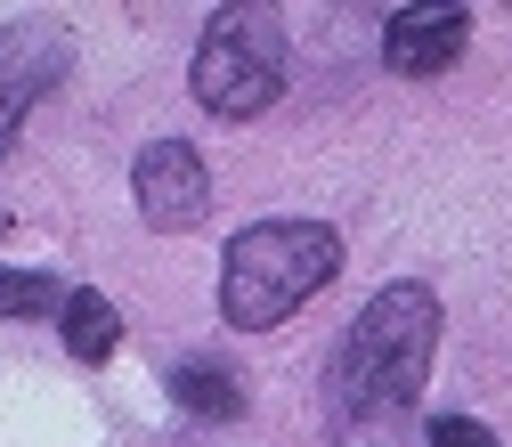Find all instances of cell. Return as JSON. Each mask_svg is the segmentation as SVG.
<instances>
[{"label": "cell", "instance_id": "6da1fadb", "mask_svg": "<svg viewBox=\"0 0 512 447\" xmlns=\"http://www.w3.org/2000/svg\"><path fill=\"white\" fill-rule=\"evenodd\" d=\"M431 350H439L431 285H382L326 366V407H334L342 447H399L407 439L423 382H431Z\"/></svg>", "mask_w": 512, "mask_h": 447}, {"label": "cell", "instance_id": "7a4b0ae2", "mask_svg": "<svg viewBox=\"0 0 512 447\" xmlns=\"http://www.w3.org/2000/svg\"><path fill=\"white\" fill-rule=\"evenodd\" d=\"M334 269H342V236L326 220H261L220 261V317L244 334H269L317 285H334Z\"/></svg>", "mask_w": 512, "mask_h": 447}, {"label": "cell", "instance_id": "3957f363", "mask_svg": "<svg viewBox=\"0 0 512 447\" xmlns=\"http://www.w3.org/2000/svg\"><path fill=\"white\" fill-rule=\"evenodd\" d=\"M196 98L212 114H269L285 98V17L269 9V0H236V9H220L196 41Z\"/></svg>", "mask_w": 512, "mask_h": 447}, {"label": "cell", "instance_id": "277c9868", "mask_svg": "<svg viewBox=\"0 0 512 447\" xmlns=\"http://www.w3.org/2000/svg\"><path fill=\"white\" fill-rule=\"evenodd\" d=\"M131 196H139V220L163 228V236L196 228V220L212 212L204 155L187 147V139H155V147H139V163H131Z\"/></svg>", "mask_w": 512, "mask_h": 447}, {"label": "cell", "instance_id": "5b68a950", "mask_svg": "<svg viewBox=\"0 0 512 447\" xmlns=\"http://www.w3.org/2000/svg\"><path fill=\"white\" fill-rule=\"evenodd\" d=\"M74 66V41H66V25H41V17H25V25H0V155L17 147V122L33 114V98Z\"/></svg>", "mask_w": 512, "mask_h": 447}, {"label": "cell", "instance_id": "8992f818", "mask_svg": "<svg viewBox=\"0 0 512 447\" xmlns=\"http://www.w3.org/2000/svg\"><path fill=\"white\" fill-rule=\"evenodd\" d=\"M464 33H472V9L464 0H415V9H391L382 25V66L391 74H447L464 57Z\"/></svg>", "mask_w": 512, "mask_h": 447}, {"label": "cell", "instance_id": "52a82bcc", "mask_svg": "<svg viewBox=\"0 0 512 447\" xmlns=\"http://www.w3.org/2000/svg\"><path fill=\"white\" fill-rule=\"evenodd\" d=\"M171 399L196 423H228V415H244V382L212 358H187V366H171Z\"/></svg>", "mask_w": 512, "mask_h": 447}, {"label": "cell", "instance_id": "ba28073f", "mask_svg": "<svg viewBox=\"0 0 512 447\" xmlns=\"http://www.w3.org/2000/svg\"><path fill=\"white\" fill-rule=\"evenodd\" d=\"M57 334H66V350H74V358H90V366H98V358L122 342V317H114V301H106V293H90V285H82V293H66V309H57Z\"/></svg>", "mask_w": 512, "mask_h": 447}, {"label": "cell", "instance_id": "9c48e42d", "mask_svg": "<svg viewBox=\"0 0 512 447\" xmlns=\"http://www.w3.org/2000/svg\"><path fill=\"white\" fill-rule=\"evenodd\" d=\"M41 309H66L49 269H0V317H41Z\"/></svg>", "mask_w": 512, "mask_h": 447}, {"label": "cell", "instance_id": "30bf717a", "mask_svg": "<svg viewBox=\"0 0 512 447\" xmlns=\"http://www.w3.org/2000/svg\"><path fill=\"white\" fill-rule=\"evenodd\" d=\"M423 447H496V431L472 423V415H439V423L423 431Z\"/></svg>", "mask_w": 512, "mask_h": 447}]
</instances>
